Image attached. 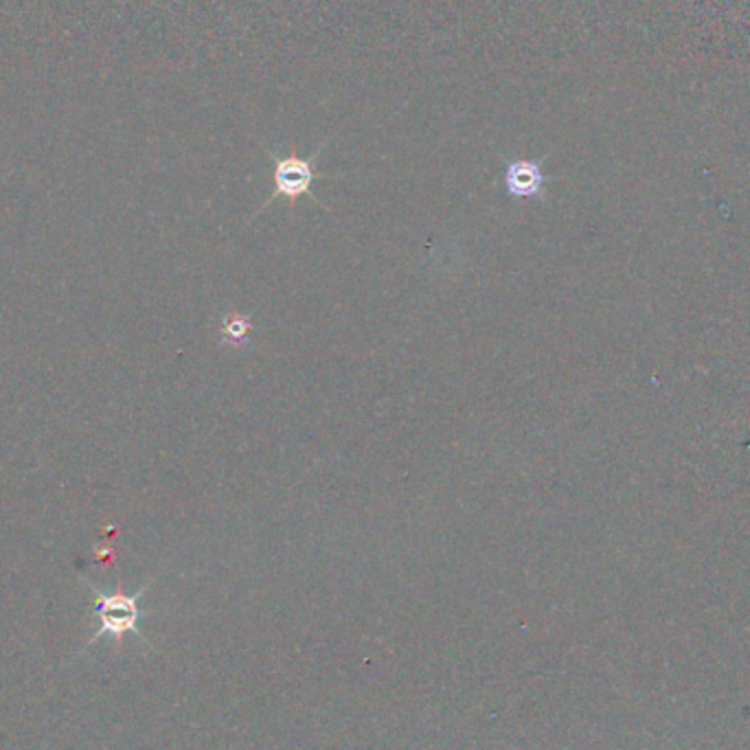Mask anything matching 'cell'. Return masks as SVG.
<instances>
[{
  "mask_svg": "<svg viewBox=\"0 0 750 750\" xmlns=\"http://www.w3.org/2000/svg\"><path fill=\"white\" fill-rule=\"evenodd\" d=\"M544 158L531 161V158H516L509 161L505 167V189L509 198L525 200V198H540L544 200V187L547 176L542 169Z\"/></svg>",
  "mask_w": 750,
  "mask_h": 750,
  "instance_id": "3957f363",
  "label": "cell"
},
{
  "mask_svg": "<svg viewBox=\"0 0 750 750\" xmlns=\"http://www.w3.org/2000/svg\"><path fill=\"white\" fill-rule=\"evenodd\" d=\"M90 588L95 593V617L99 619V632L95 635V639H99L103 635L123 637L125 632H139L136 630L139 619H141L139 599L145 593V588L136 595H123V593L106 595V593L97 591L95 586H90Z\"/></svg>",
  "mask_w": 750,
  "mask_h": 750,
  "instance_id": "7a4b0ae2",
  "label": "cell"
},
{
  "mask_svg": "<svg viewBox=\"0 0 750 750\" xmlns=\"http://www.w3.org/2000/svg\"><path fill=\"white\" fill-rule=\"evenodd\" d=\"M323 152V145L310 156V158H301L297 154L290 156H275L271 154L273 161V183H275V191L271 194L268 202H275L277 198H288L290 202H297L301 196H312V185L317 180V172H315V161L319 158V154Z\"/></svg>",
  "mask_w": 750,
  "mask_h": 750,
  "instance_id": "6da1fadb",
  "label": "cell"
},
{
  "mask_svg": "<svg viewBox=\"0 0 750 750\" xmlns=\"http://www.w3.org/2000/svg\"><path fill=\"white\" fill-rule=\"evenodd\" d=\"M253 330V319L249 315L242 312H231L222 319L220 323V343L222 345H231V348H240L246 345V339Z\"/></svg>",
  "mask_w": 750,
  "mask_h": 750,
  "instance_id": "277c9868",
  "label": "cell"
}]
</instances>
